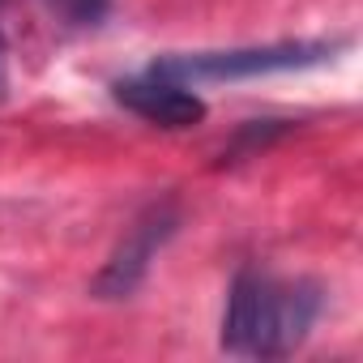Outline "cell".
Returning a JSON list of instances; mask_svg holds the SVG:
<instances>
[{
	"label": "cell",
	"instance_id": "obj_1",
	"mask_svg": "<svg viewBox=\"0 0 363 363\" xmlns=\"http://www.w3.org/2000/svg\"><path fill=\"white\" fill-rule=\"evenodd\" d=\"M337 43H278V48H240V52H201V56H167L154 60V77L171 82H231V77H257L278 69H303L333 56Z\"/></svg>",
	"mask_w": 363,
	"mask_h": 363
},
{
	"label": "cell",
	"instance_id": "obj_2",
	"mask_svg": "<svg viewBox=\"0 0 363 363\" xmlns=\"http://www.w3.org/2000/svg\"><path fill=\"white\" fill-rule=\"evenodd\" d=\"M175 227H179V218H175L171 206L145 210V214L133 223V231L120 240V248L111 252V261L103 265V274L94 278L90 291H94L99 299H124V295H133V291L141 286V278H145L154 252L175 235Z\"/></svg>",
	"mask_w": 363,
	"mask_h": 363
},
{
	"label": "cell",
	"instance_id": "obj_3",
	"mask_svg": "<svg viewBox=\"0 0 363 363\" xmlns=\"http://www.w3.org/2000/svg\"><path fill=\"white\" fill-rule=\"evenodd\" d=\"M316 308H320V295L316 286L308 282H295V286H282L269 278L265 286V303H261V329H257V354L252 359H282L291 354L312 320H316Z\"/></svg>",
	"mask_w": 363,
	"mask_h": 363
},
{
	"label": "cell",
	"instance_id": "obj_4",
	"mask_svg": "<svg viewBox=\"0 0 363 363\" xmlns=\"http://www.w3.org/2000/svg\"><path fill=\"white\" fill-rule=\"evenodd\" d=\"M116 103L128 107L133 116H141L145 124L158 128H193L206 120V103L184 90V82H171V77H137V82H120L116 86Z\"/></svg>",
	"mask_w": 363,
	"mask_h": 363
},
{
	"label": "cell",
	"instance_id": "obj_5",
	"mask_svg": "<svg viewBox=\"0 0 363 363\" xmlns=\"http://www.w3.org/2000/svg\"><path fill=\"white\" fill-rule=\"evenodd\" d=\"M265 286L269 278L257 269H244L231 282L227 295V316H223V350L227 354H257V329H261V303H265Z\"/></svg>",
	"mask_w": 363,
	"mask_h": 363
},
{
	"label": "cell",
	"instance_id": "obj_6",
	"mask_svg": "<svg viewBox=\"0 0 363 363\" xmlns=\"http://www.w3.org/2000/svg\"><path fill=\"white\" fill-rule=\"evenodd\" d=\"M43 5L65 26H94L107 13V0H43Z\"/></svg>",
	"mask_w": 363,
	"mask_h": 363
},
{
	"label": "cell",
	"instance_id": "obj_7",
	"mask_svg": "<svg viewBox=\"0 0 363 363\" xmlns=\"http://www.w3.org/2000/svg\"><path fill=\"white\" fill-rule=\"evenodd\" d=\"M0 94H5V39H0Z\"/></svg>",
	"mask_w": 363,
	"mask_h": 363
},
{
	"label": "cell",
	"instance_id": "obj_8",
	"mask_svg": "<svg viewBox=\"0 0 363 363\" xmlns=\"http://www.w3.org/2000/svg\"><path fill=\"white\" fill-rule=\"evenodd\" d=\"M0 5H5V0H0Z\"/></svg>",
	"mask_w": 363,
	"mask_h": 363
}]
</instances>
